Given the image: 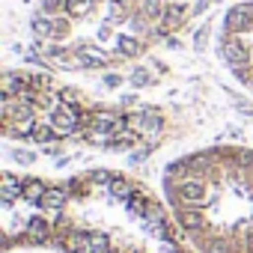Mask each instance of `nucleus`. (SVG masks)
I'll return each instance as SVG.
<instances>
[{
	"label": "nucleus",
	"mask_w": 253,
	"mask_h": 253,
	"mask_svg": "<svg viewBox=\"0 0 253 253\" xmlns=\"http://www.w3.org/2000/svg\"><path fill=\"white\" fill-rule=\"evenodd\" d=\"M0 241L48 253H197L161 191L116 167L0 176Z\"/></svg>",
	"instance_id": "nucleus-1"
},
{
	"label": "nucleus",
	"mask_w": 253,
	"mask_h": 253,
	"mask_svg": "<svg viewBox=\"0 0 253 253\" xmlns=\"http://www.w3.org/2000/svg\"><path fill=\"white\" fill-rule=\"evenodd\" d=\"M217 57L223 69L253 92V0H238L226 6L217 24Z\"/></svg>",
	"instance_id": "nucleus-5"
},
{
	"label": "nucleus",
	"mask_w": 253,
	"mask_h": 253,
	"mask_svg": "<svg viewBox=\"0 0 253 253\" xmlns=\"http://www.w3.org/2000/svg\"><path fill=\"white\" fill-rule=\"evenodd\" d=\"M188 21V0H39L30 39L57 72H110L137 63Z\"/></svg>",
	"instance_id": "nucleus-3"
},
{
	"label": "nucleus",
	"mask_w": 253,
	"mask_h": 253,
	"mask_svg": "<svg viewBox=\"0 0 253 253\" xmlns=\"http://www.w3.org/2000/svg\"><path fill=\"white\" fill-rule=\"evenodd\" d=\"M161 197L197 253H253V146L211 143L170 158Z\"/></svg>",
	"instance_id": "nucleus-4"
},
{
	"label": "nucleus",
	"mask_w": 253,
	"mask_h": 253,
	"mask_svg": "<svg viewBox=\"0 0 253 253\" xmlns=\"http://www.w3.org/2000/svg\"><path fill=\"white\" fill-rule=\"evenodd\" d=\"M0 131L27 146H84L113 155L155 152L173 140L164 107L107 101L51 72L6 69Z\"/></svg>",
	"instance_id": "nucleus-2"
}]
</instances>
